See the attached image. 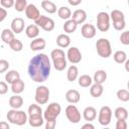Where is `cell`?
Instances as JSON below:
<instances>
[{
  "mask_svg": "<svg viewBox=\"0 0 129 129\" xmlns=\"http://www.w3.org/2000/svg\"><path fill=\"white\" fill-rule=\"evenodd\" d=\"M0 22H2L5 18H6V16H7V11L5 10V8L3 7V8H0Z\"/></svg>",
  "mask_w": 129,
  "mask_h": 129,
  "instance_id": "obj_47",
  "label": "cell"
},
{
  "mask_svg": "<svg viewBox=\"0 0 129 129\" xmlns=\"http://www.w3.org/2000/svg\"><path fill=\"white\" fill-rule=\"evenodd\" d=\"M126 26V23H125V20H120V21H114L113 22V27L118 30V31H121L125 28Z\"/></svg>",
  "mask_w": 129,
  "mask_h": 129,
  "instance_id": "obj_41",
  "label": "cell"
},
{
  "mask_svg": "<svg viewBox=\"0 0 129 129\" xmlns=\"http://www.w3.org/2000/svg\"><path fill=\"white\" fill-rule=\"evenodd\" d=\"M11 29L14 33H21L24 29V20L21 17H16L11 21Z\"/></svg>",
  "mask_w": 129,
  "mask_h": 129,
  "instance_id": "obj_14",
  "label": "cell"
},
{
  "mask_svg": "<svg viewBox=\"0 0 129 129\" xmlns=\"http://www.w3.org/2000/svg\"><path fill=\"white\" fill-rule=\"evenodd\" d=\"M116 129H127L126 120H117V122H116Z\"/></svg>",
  "mask_w": 129,
  "mask_h": 129,
  "instance_id": "obj_44",
  "label": "cell"
},
{
  "mask_svg": "<svg viewBox=\"0 0 129 129\" xmlns=\"http://www.w3.org/2000/svg\"><path fill=\"white\" fill-rule=\"evenodd\" d=\"M96 48H97L98 54L103 58H107L112 54L111 43L107 38L98 39L96 42Z\"/></svg>",
  "mask_w": 129,
  "mask_h": 129,
  "instance_id": "obj_4",
  "label": "cell"
},
{
  "mask_svg": "<svg viewBox=\"0 0 129 129\" xmlns=\"http://www.w3.org/2000/svg\"><path fill=\"white\" fill-rule=\"evenodd\" d=\"M114 115L117 118V120H126L128 117V111L124 107H118L116 108Z\"/></svg>",
  "mask_w": 129,
  "mask_h": 129,
  "instance_id": "obj_32",
  "label": "cell"
},
{
  "mask_svg": "<svg viewBox=\"0 0 129 129\" xmlns=\"http://www.w3.org/2000/svg\"><path fill=\"white\" fill-rule=\"evenodd\" d=\"M124 63H125V64H124V66H125V70L129 73V59H126V61H125Z\"/></svg>",
  "mask_w": 129,
  "mask_h": 129,
  "instance_id": "obj_51",
  "label": "cell"
},
{
  "mask_svg": "<svg viewBox=\"0 0 129 129\" xmlns=\"http://www.w3.org/2000/svg\"><path fill=\"white\" fill-rule=\"evenodd\" d=\"M44 117L42 115H34V116H28V123L31 127H40L43 125Z\"/></svg>",
  "mask_w": 129,
  "mask_h": 129,
  "instance_id": "obj_20",
  "label": "cell"
},
{
  "mask_svg": "<svg viewBox=\"0 0 129 129\" xmlns=\"http://www.w3.org/2000/svg\"><path fill=\"white\" fill-rule=\"evenodd\" d=\"M51 59L53 61V67L56 71H63L67 68V59H66V54L62 49L60 48H55L51 50L50 52Z\"/></svg>",
  "mask_w": 129,
  "mask_h": 129,
  "instance_id": "obj_3",
  "label": "cell"
},
{
  "mask_svg": "<svg viewBox=\"0 0 129 129\" xmlns=\"http://www.w3.org/2000/svg\"><path fill=\"white\" fill-rule=\"evenodd\" d=\"M110 18L112 19V21H120V20H125V16H124V13L120 10H113L110 14Z\"/></svg>",
  "mask_w": 129,
  "mask_h": 129,
  "instance_id": "obj_35",
  "label": "cell"
},
{
  "mask_svg": "<svg viewBox=\"0 0 129 129\" xmlns=\"http://www.w3.org/2000/svg\"><path fill=\"white\" fill-rule=\"evenodd\" d=\"M27 7V0H15L14 9L18 12H22Z\"/></svg>",
  "mask_w": 129,
  "mask_h": 129,
  "instance_id": "obj_38",
  "label": "cell"
},
{
  "mask_svg": "<svg viewBox=\"0 0 129 129\" xmlns=\"http://www.w3.org/2000/svg\"><path fill=\"white\" fill-rule=\"evenodd\" d=\"M128 5H129V0H128Z\"/></svg>",
  "mask_w": 129,
  "mask_h": 129,
  "instance_id": "obj_53",
  "label": "cell"
},
{
  "mask_svg": "<svg viewBox=\"0 0 129 129\" xmlns=\"http://www.w3.org/2000/svg\"><path fill=\"white\" fill-rule=\"evenodd\" d=\"M77 27H78V23H77L74 19H68V20L64 22L63 26H62L63 31H64L66 33H68V34L75 32V31L77 30Z\"/></svg>",
  "mask_w": 129,
  "mask_h": 129,
  "instance_id": "obj_22",
  "label": "cell"
},
{
  "mask_svg": "<svg viewBox=\"0 0 129 129\" xmlns=\"http://www.w3.org/2000/svg\"><path fill=\"white\" fill-rule=\"evenodd\" d=\"M25 34L27 37L31 38V39H34L38 36L39 34V28L36 24H31V25H28L25 29Z\"/></svg>",
  "mask_w": 129,
  "mask_h": 129,
  "instance_id": "obj_21",
  "label": "cell"
},
{
  "mask_svg": "<svg viewBox=\"0 0 129 129\" xmlns=\"http://www.w3.org/2000/svg\"><path fill=\"white\" fill-rule=\"evenodd\" d=\"M67 57H68L70 62H72L73 64H76V63H79L82 60V53H81V51L78 47L73 46V47H70L68 49Z\"/></svg>",
  "mask_w": 129,
  "mask_h": 129,
  "instance_id": "obj_11",
  "label": "cell"
},
{
  "mask_svg": "<svg viewBox=\"0 0 129 129\" xmlns=\"http://www.w3.org/2000/svg\"><path fill=\"white\" fill-rule=\"evenodd\" d=\"M23 105V99L18 94H15L10 97L9 99V106L12 109H19Z\"/></svg>",
  "mask_w": 129,
  "mask_h": 129,
  "instance_id": "obj_19",
  "label": "cell"
},
{
  "mask_svg": "<svg viewBox=\"0 0 129 129\" xmlns=\"http://www.w3.org/2000/svg\"><path fill=\"white\" fill-rule=\"evenodd\" d=\"M127 89H128V91H129V81H128V83H127Z\"/></svg>",
  "mask_w": 129,
  "mask_h": 129,
  "instance_id": "obj_52",
  "label": "cell"
},
{
  "mask_svg": "<svg viewBox=\"0 0 129 129\" xmlns=\"http://www.w3.org/2000/svg\"><path fill=\"white\" fill-rule=\"evenodd\" d=\"M81 33H82V36L85 37V38H93L95 35H96V27L93 25V24H84L82 26V29H81Z\"/></svg>",
  "mask_w": 129,
  "mask_h": 129,
  "instance_id": "obj_13",
  "label": "cell"
},
{
  "mask_svg": "<svg viewBox=\"0 0 129 129\" xmlns=\"http://www.w3.org/2000/svg\"><path fill=\"white\" fill-rule=\"evenodd\" d=\"M20 79V75L17 71L15 70H12V71H9L6 75H5V81L8 83V84H13L14 82H16L17 80Z\"/></svg>",
  "mask_w": 129,
  "mask_h": 129,
  "instance_id": "obj_29",
  "label": "cell"
},
{
  "mask_svg": "<svg viewBox=\"0 0 129 129\" xmlns=\"http://www.w3.org/2000/svg\"><path fill=\"white\" fill-rule=\"evenodd\" d=\"M113 57H114V60L117 63H124L127 59V55H126L125 51H123V50H117L114 53Z\"/></svg>",
  "mask_w": 129,
  "mask_h": 129,
  "instance_id": "obj_34",
  "label": "cell"
},
{
  "mask_svg": "<svg viewBox=\"0 0 129 129\" xmlns=\"http://www.w3.org/2000/svg\"><path fill=\"white\" fill-rule=\"evenodd\" d=\"M120 41L124 45H129V30L122 32V34L120 35Z\"/></svg>",
  "mask_w": 129,
  "mask_h": 129,
  "instance_id": "obj_40",
  "label": "cell"
},
{
  "mask_svg": "<svg viewBox=\"0 0 129 129\" xmlns=\"http://www.w3.org/2000/svg\"><path fill=\"white\" fill-rule=\"evenodd\" d=\"M60 111H61V107L58 103H55V102L50 103L43 113L44 120L45 121L56 120V117L60 114Z\"/></svg>",
  "mask_w": 129,
  "mask_h": 129,
  "instance_id": "obj_5",
  "label": "cell"
},
{
  "mask_svg": "<svg viewBox=\"0 0 129 129\" xmlns=\"http://www.w3.org/2000/svg\"><path fill=\"white\" fill-rule=\"evenodd\" d=\"M28 115L29 116H34V115H42V110L41 108L36 105V104H31L28 107Z\"/></svg>",
  "mask_w": 129,
  "mask_h": 129,
  "instance_id": "obj_36",
  "label": "cell"
},
{
  "mask_svg": "<svg viewBox=\"0 0 129 129\" xmlns=\"http://www.w3.org/2000/svg\"><path fill=\"white\" fill-rule=\"evenodd\" d=\"M93 83V79L89 76V75H82L79 78V85L83 88H87L90 87Z\"/></svg>",
  "mask_w": 129,
  "mask_h": 129,
  "instance_id": "obj_33",
  "label": "cell"
},
{
  "mask_svg": "<svg viewBox=\"0 0 129 129\" xmlns=\"http://www.w3.org/2000/svg\"><path fill=\"white\" fill-rule=\"evenodd\" d=\"M9 46H10V48H11L13 51H21L22 48H23L22 42H21L19 39H17V38H14V39L9 43Z\"/></svg>",
  "mask_w": 129,
  "mask_h": 129,
  "instance_id": "obj_37",
  "label": "cell"
},
{
  "mask_svg": "<svg viewBox=\"0 0 129 129\" xmlns=\"http://www.w3.org/2000/svg\"><path fill=\"white\" fill-rule=\"evenodd\" d=\"M56 44L61 47V48H66L71 44V37L68 34H59L56 37Z\"/></svg>",
  "mask_w": 129,
  "mask_h": 129,
  "instance_id": "obj_23",
  "label": "cell"
},
{
  "mask_svg": "<svg viewBox=\"0 0 129 129\" xmlns=\"http://www.w3.org/2000/svg\"><path fill=\"white\" fill-rule=\"evenodd\" d=\"M14 32L12 29H3L1 32V39L4 43L9 44L13 39H14Z\"/></svg>",
  "mask_w": 129,
  "mask_h": 129,
  "instance_id": "obj_24",
  "label": "cell"
},
{
  "mask_svg": "<svg viewBox=\"0 0 129 129\" xmlns=\"http://www.w3.org/2000/svg\"><path fill=\"white\" fill-rule=\"evenodd\" d=\"M78 75H79V70L76 66H71L68 70V73H67V78H68V81L70 82H74L77 80L78 78Z\"/></svg>",
  "mask_w": 129,
  "mask_h": 129,
  "instance_id": "obj_31",
  "label": "cell"
},
{
  "mask_svg": "<svg viewBox=\"0 0 129 129\" xmlns=\"http://www.w3.org/2000/svg\"><path fill=\"white\" fill-rule=\"evenodd\" d=\"M72 19H74L78 24L84 23L87 19V12L83 9H77L76 11H74L72 15Z\"/></svg>",
  "mask_w": 129,
  "mask_h": 129,
  "instance_id": "obj_16",
  "label": "cell"
},
{
  "mask_svg": "<svg viewBox=\"0 0 129 129\" xmlns=\"http://www.w3.org/2000/svg\"><path fill=\"white\" fill-rule=\"evenodd\" d=\"M82 128H83V129H86V128H89V129H94L95 127H94V125H93V124H91V123H87V124H84Z\"/></svg>",
  "mask_w": 129,
  "mask_h": 129,
  "instance_id": "obj_49",
  "label": "cell"
},
{
  "mask_svg": "<svg viewBox=\"0 0 129 129\" xmlns=\"http://www.w3.org/2000/svg\"><path fill=\"white\" fill-rule=\"evenodd\" d=\"M66 99L69 103L71 104H76L80 101L81 99V95L77 90H69L66 93Z\"/></svg>",
  "mask_w": 129,
  "mask_h": 129,
  "instance_id": "obj_18",
  "label": "cell"
},
{
  "mask_svg": "<svg viewBox=\"0 0 129 129\" xmlns=\"http://www.w3.org/2000/svg\"><path fill=\"white\" fill-rule=\"evenodd\" d=\"M24 88H25V85H24V82L21 79L17 80L13 84H11V91L14 94H20V93H22L24 91Z\"/></svg>",
  "mask_w": 129,
  "mask_h": 129,
  "instance_id": "obj_28",
  "label": "cell"
},
{
  "mask_svg": "<svg viewBox=\"0 0 129 129\" xmlns=\"http://www.w3.org/2000/svg\"><path fill=\"white\" fill-rule=\"evenodd\" d=\"M35 24L38 27L42 28L44 31H47V32L52 31L54 29V25H55L54 21L51 18H49L47 16H44V15H40L39 18L35 20Z\"/></svg>",
  "mask_w": 129,
  "mask_h": 129,
  "instance_id": "obj_8",
  "label": "cell"
},
{
  "mask_svg": "<svg viewBox=\"0 0 129 129\" xmlns=\"http://www.w3.org/2000/svg\"><path fill=\"white\" fill-rule=\"evenodd\" d=\"M83 117L88 122L95 120L96 117H97V111H96V109L94 107H91V106L86 107L85 110L83 111Z\"/></svg>",
  "mask_w": 129,
  "mask_h": 129,
  "instance_id": "obj_17",
  "label": "cell"
},
{
  "mask_svg": "<svg viewBox=\"0 0 129 129\" xmlns=\"http://www.w3.org/2000/svg\"><path fill=\"white\" fill-rule=\"evenodd\" d=\"M9 68V62L6 59H0V73H4Z\"/></svg>",
  "mask_w": 129,
  "mask_h": 129,
  "instance_id": "obj_43",
  "label": "cell"
},
{
  "mask_svg": "<svg viewBox=\"0 0 129 129\" xmlns=\"http://www.w3.org/2000/svg\"><path fill=\"white\" fill-rule=\"evenodd\" d=\"M117 98L122 102H128L129 101V91L121 89L117 91Z\"/></svg>",
  "mask_w": 129,
  "mask_h": 129,
  "instance_id": "obj_39",
  "label": "cell"
},
{
  "mask_svg": "<svg viewBox=\"0 0 129 129\" xmlns=\"http://www.w3.org/2000/svg\"><path fill=\"white\" fill-rule=\"evenodd\" d=\"M104 92V88L102 86V84H98V83H95L94 85L91 86V89H90V94L92 97L94 98H99L102 96Z\"/></svg>",
  "mask_w": 129,
  "mask_h": 129,
  "instance_id": "obj_25",
  "label": "cell"
},
{
  "mask_svg": "<svg viewBox=\"0 0 129 129\" xmlns=\"http://www.w3.org/2000/svg\"><path fill=\"white\" fill-rule=\"evenodd\" d=\"M110 15L107 12H99L97 15V28L102 31L106 32L110 28Z\"/></svg>",
  "mask_w": 129,
  "mask_h": 129,
  "instance_id": "obj_6",
  "label": "cell"
},
{
  "mask_svg": "<svg viewBox=\"0 0 129 129\" xmlns=\"http://www.w3.org/2000/svg\"><path fill=\"white\" fill-rule=\"evenodd\" d=\"M7 120L12 124L22 126L28 121V117L24 111L18 109H11L7 113Z\"/></svg>",
  "mask_w": 129,
  "mask_h": 129,
  "instance_id": "obj_2",
  "label": "cell"
},
{
  "mask_svg": "<svg viewBox=\"0 0 129 129\" xmlns=\"http://www.w3.org/2000/svg\"><path fill=\"white\" fill-rule=\"evenodd\" d=\"M106 79H107V73L104 70H98L94 74L93 81L95 83H98V84H103V83H105Z\"/></svg>",
  "mask_w": 129,
  "mask_h": 129,
  "instance_id": "obj_30",
  "label": "cell"
},
{
  "mask_svg": "<svg viewBox=\"0 0 129 129\" xmlns=\"http://www.w3.org/2000/svg\"><path fill=\"white\" fill-rule=\"evenodd\" d=\"M66 116L71 123L77 124L81 121V113L75 105H69L66 108Z\"/></svg>",
  "mask_w": 129,
  "mask_h": 129,
  "instance_id": "obj_10",
  "label": "cell"
},
{
  "mask_svg": "<svg viewBox=\"0 0 129 129\" xmlns=\"http://www.w3.org/2000/svg\"><path fill=\"white\" fill-rule=\"evenodd\" d=\"M41 7L44 11H46L49 14H53L56 12V5L49 0H42L41 1Z\"/></svg>",
  "mask_w": 129,
  "mask_h": 129,
  "instance_id": "obj_26",
  "label": "cell"
},
{
  "mask_svg": "<svg viewBox=\"0 0 129 129\" xmlns=\"http://www.w3.org/2000/svg\"><path fill=\"white\" fill-rule=\"evenodd\" d=\"M25 15L28 19L30 20H36L39 18L40 16V12L38 10V8L34 5V4H28L26 9H25Z\"/></svg>",
  "mask_w": 129,
  "mask_h": 129,
  "instance_id": "obj_12",
  "label": "cell"
},
{
  "mask_svg": "<svg viewBox=\"0 0 129 129\" xmlns=\"http://www.w3.org/2000/svg\"><path fill=\"white\" fill-rule=\"evenodd\" d=\"M51 64L48 56L45 53H38L34 55L28 64V75L30 79L36 83L46 81L50 75Z\"/></svg>",
  "mask_w": 129,
  "mask_h": 129,
  "instance_id": "obj_1",
  "label": "cell"
},
{
  "mask_svg": "<svg viewBox=\"0 0 129 129\" xmlns=\"http://www.w3.org/2000/svg\"><path fill=\"white\" fill-rule=\"evenodd\" d=\"M35 102L39 105H44L49 99V90L46 86H38L35 90Z\"/></svg>",
  "mask_w": 129,
  "mask_h": 129,
  "instance_id": "obj_7",
  "label": "cell"
},
{
  "mask_svg": "<svg viewBox=\"0 0 129 129\" xmlns=\"http://www.w3.org/2000/svg\"><path fill=\"white\" fill-rule=\"evenodd\" d=\"M57 15L59 16L60 19H63V20H68L72 17V11L69 7L67 6H61L58 8L57 10Z\"/></svg>",
  "mask_w": 129,
  "mask_h": 129,
  "instance_id": "obj_27",
  "label": "cell"
},
{
  "mask_svg": "<svg viewBox=\"0 0 129 129\" xmlns=\"http://www.w3.org/2000/svg\"><path fill=\"white\" fill-rule=\"evenodd\" d=\"M1 6L4 8H11L15 4V0H0Z\"/></svg>",
  "mask_w": 129,
  "mask_h": 129,
  "instance_id": "obj_42",
  "label": "cell"
},
{
  "mask_svg": "<svg viewBox=\"0 0 129 129\" xmlns=\"http://www.w3.org/2000/svg\"><path fill=\"white\" fill-rule=\"evenodd\" d=\"M68 2H69L72 6H78L79 4L82 3V0H68Z\"/></svg>",
  "mask_w": 129,
  "mask_h": 129,
  "instance_id": "obj_48",
  "label": "cell"
},
{
  "mask_svg": "<svg viewBox=\"0 0 129 129\" xmlns=\"http://www.w3.org/2000/svg\"><path fill=\"white\" fill-rule=\"evenodd\" d=\"M56 121L55 120H50V121H46L45 124V129H53L55 127Z\"/></svg>",
  "mask_w": 129,
  "mask_h": 129,
  "instance_id": "obj_46",
  "label": "cell"
},
{
  "mask_svg": "<svg viewBox=\"0 0 129 129\" xmlns=\"http://www.w3.org/2000/svg\"><path fill=\"white\" fill-rule=\"evenodd\" d=\"M8 91V86L5 82H0V94L1 95H5Z\"/></svg>",
  "mask_w": 129,
  "mask_h": 129,
  "instance_id": "obj_45",
  "label": "cell"
},
{
  "mask_svg": "<svg viewBox=\"0 0 129 129\" xmlns=\"http://www.w3.org/2000/svg\"><path fill=\"white\" fill-rule=\"evenodd\" d=\"M46 42L43 38L41 37H36L34 38L31 42H30V49L33 51H37V50H41L45 47Z\"/></svg>",
  "mask_w": 129,
  "mask_h": 129,
  "instance_id": "obj_15",
  "label": "cell"
},
{
  "mask_svg": "<svg viewBox=\"0 0 129 129\" xmlns=\"http://www.w3.org/2000/svg\"><path fill=\"white\" fill-rule=\"evenodd\" d=\"M112 118V110L108 106H103L99 111V117L98 121L103 126H108L111 122Z\"/></svg>",
  "mask_w": 129,
  "mask_h": 129,
  "instance_id": "obj_9",
  "label": "cell"
},
{
  "mask_svg": "<svg viewBox=\"0 0 129 129\" xmlns=\"http://www.w3.org/2000/svg\"><path fill=\"white\" fill-rule=\"evenodd\" d=\"M0 128H1V129H9V125H8V123L1 122V123H0Z\"/></svg>",
  "mask_w": 129,
  "mask_h": 129,
  "instance_id": "obj_50",
  "label": "cell"
}]
</instances>
